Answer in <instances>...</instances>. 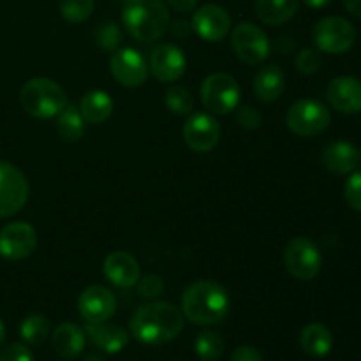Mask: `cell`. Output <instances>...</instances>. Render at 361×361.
I'll list each match as a JSON object with an SVG mask.
<instances>
[{"label":"cell","instance_id":"ab89813d","mask_svg":"<svg viewBox=\"0 0 361 361\" xmlns=\"http://www.w3.org/2000/svg\"><path fill=\"white\" fill-rule=\"evenodd\" d=\"M330 2L331 0H303V4L309 6L310 9H323V7H326Z\"/></svg>","mask_w":361,"mask_h":361},{"label":"cell","instance_id":"d4e9b609","mask_svg":"<svg viewBox=\"0 0 361 361\" xmlns=\"http://www.w3.org/2000/svg\"><path fill=\"white\" fill-rule=\"evenodd\" d=\"M300 7V0H257L256 14L263 23L282 25L288 23L296 14Z\"/></svg>","mask_w":361,"mask_h":361},{"label":"cell","instance_id":"8fae6325","mask_svg":"<svg viewBox=\"0 0 361 361\" xmlns=\"http://www.w3.org/2000/svg\"><path fill=\"white\" fill-rule=\"evenodd\" d=\"M37 247V233L28 222H11L0 229V256L9 261H21Z\"/></svg>","mask_w":361,"mask_h":361},{"label":"cell","instance_id":"d6986e66","mask_svg":"<svg viewBox=\"0 0 361 361\" xmlns=\"http://www.w3.org/2000/svg\"><path fill=\"white\" fill-rule=\"evenodd\" d=\"M85 334L95 348L101 349L102 353H108V355H116L129 344V334L122 326L108 323V321L87 323Z\"/></svg>","mask_w":361,"mask_h":361},{"label":"cell","instance_id":"9c48e42d","mask_svg":"<svg viewBox=\"0 0 361 361\" xmlns=\"http://www.w3.org/2000/svg\"><path fill=\"white\" fill-rule=\"evenodd\" d=\"M231 46L235 55L247 66H259L270 55V41L264 30L257 25L242 21L231 34Z\"/></svg>","mask_w":361,"mask_h":361},{"label":"cell","instance_id":"83f0119b","mask_svg":"<svg viewBox=\"0 0 361 361\" xmlns=\"http://www.w3.org/2000/svg\"><path fill=\"white\" fill-rule=\"evenodd\" d=\"M194 349L203 361H217L224 353V341L215 331H201L194 342Z\"/></svg>","mask_w":361,"mask_h":361},{"label":"cell","instance_id":"ffe728a7","mask_svg":"<svg viewBox=\"0 0 361 361\" xmlns=\"http://www.w3.org/2000/svg\"><path fill=\"white\" fill-rule=\"evenodd\" d=\"M321 162L328 171L345 175L355 171L361 164V152L348 141H335L324 148Z\"/></svg>","mask_w":361,"mask_h":361},{"label":"cell","instance_id":"5b68a950","mask_svg":"<svg viewBox=\"0 0 361 361\" xmlns=\"http://www.w3.org/2000/svg\"><path fill=\"white\" fill-rule=\"evenodd\" d=\"M331 115L324 104L314 99H300L289 108L286 123L296 136L312 137L328 129Z\"/></svg>","mask_w":361,"mask_h":361},{"label":"cell","instance_id":"4dcf8cb0","mask_svg":"<svg viewBox=\"0 0 361 361\" xmlns=\"http://www.w3.org/2000/svg\"><path fill=\"white\" fill-rule=\"evenodd\" d=\"M295 66L300 73L310 76V74H316L317 71L321 69V66H323V59H321V53L317 51V49L307 48L298 53V56H296L295 60Z\"/></svg>","mask_w":361,"mask_h":361},{"label":"cell","instance_id":"7402d4cb","mask_svg":"<svg viewBox=\"0 0 361 361\" xmlns=\"http://www.w3.org/2000/svg\"><path fill=\"white\" fill-rule=\"evenodd\" d=\"M286 88L284 73L277 66H268L254 78V94L263 102H275L281 99Z\"/></svg>","mask_w":361,"mask_h":361},{"label":"cell","instance_id":"1f68e13d","mask_svg":"<svg viewBox=\"0 0 361 361\" xmlns=\"http://www.w3.org/2000/svg\"><path fill=\"white\" fill-rule=\"evenodd\" d=\"M95 41L102 49H115L120 44V28L113 21H106L95 30Z\"/></svg>","mask_w":361,"mask_h":361},{"label":"cell","instance_id":"277c9868","mask_svg":"<svg viewBox=\"0 0 361 361\" xmlns=\"http://www.w3.org/2000/svg\"><path fill=\"white\" fill-rule=\"evenodd\" d=\"M21 108L35 118H53L67 106L63 88L49 78H32L20 90Z\"/></svg>","mask_w":361,"mask_h":361},{"label":"cell","instance_id":"f546056e","mask_svg":"<svg viewBox=\"0 0 361 361\" xmlns=\"http://www.w3.org/2000/svg\"><path fill=\"white\" fill-rule=\"evenodd\" d=\"M166 106L175 115H190L194 109V99L185 87H169L166 92Z\"/></svg>","mask_w":361,"mask_h":361},{"label":"cell","instance_id":"30bf717a","mask_svg":"<svg viewBox=\"0 0 361 361\" xmlns=\"http://www.w3.org/2000/svg\"><path fill=\"white\" fill-rule=\"evenodd\" d=\"M27 176L9 162H0V219L11 217L28 200Z\"/></svg>","mask_w":361,"mask_h":361},{"label":"cell","instance_id":"cb8c5ba5","mask_svg":"<svg viewBox=\"0 0 361 361\" xmlns=\"http://www.w3.org/2000/svg\"><path fill=\"white\" fill-rule=\"evenodd\" d=\"M300 345L307 355L314 356V358H324L326 355H330L331 348H334V335L324 324H307L300 335Z\"/></svg>","mask_w":361,"mask_h":361},{"label":"cell","instance_id":"ba28073f","mask_svg":"<svg viewBox=\"0 0 361 361\" xmlns=\"http://www.w3.org/2000/svg\"><path fill=\"white\" fill-rule=\"evenodd\" d=\"M284 263L289 274L298 281H312L321 271L323 257L316 243L305 236L293 238L286 245Z\"/></svg>","mask_w":361,"mask_h":361},{"label":"cell","instance_id":"8d00e7d4","mask_svg":"<svg viewBox=\"0 0 361 361\" xmlns=\"http://www.w3.org/2000/svg\"><path fill=\"white\" fill-rule=\"evenodd\" d=\"M231 361H264L261 353L257 349L250 348V345H242L233 353Z\"/></svg>","mask_w":361,"mask_h":361},{"label":"cell","instance_id":"44dd1931","mask_svg":"<svg viewBox=\"0 0 361 361\" xmlns=\"http://www.w3.org/2000/svg\"><path fill=\"white\" fill-rule=\"evenodd\" d=\"M87 344V334L76 323H62L51 335L53 351L67 360H74L83 353Z\"/></svg>","mask_w":361,"mask_h":361},{"label":"cell","instance_id":"e575fe53","mask_svg":"<svg viewBox=\"0 0 361 361\" xmlns=\"http://www.w3.org/2000/svg\"><path fill=\"white\" fill-rule=\"evenodd\" d=\"M0 361H34V355L27 345L9 344L0 351Z\"/></svg>","mask_w":361,"mask_h":361},{"label":"cell","instance_id":"f1b7e54d","mask_svg":"<svg viewBox=\"0 0 361 361\" xmlns=\"http://www.w3.org/2000/svg\"><path fill=\"white\" fill-rule=\"evenodd\" d=\"M60 14L67 23H83L92 16L95 7V0H60Z\"/></svg>","mask_w":361,"mask_h":361},{"label":"cell","instance_id":"5bb4252c","mask_svg":"<svg viewBox=\"0 0 361 361\" xmlns=\"http://www.w3.org/2000/svg\"><path fill=\"white\" fill-rule=\"evenodd\" d=\"M183 140L197 154L210 152L221 140V126L208 113H194L183 126Z\"/></svg>","mask_w":361,"mask_h":361},{"label":"cell","instance_id":"74e56055","mask_svg":"<svg viewBox=\"0 0 361 361\" xmlns=\"http://www.w3.org/2000/svg\"><path fill=\"white\" fill-rule=\"evenodd\" d=\"M166 2H168L173 9L178 11V13H189V11H192L194 7H196L197 0H166Z\"/></svg>","mask_w":361,"mask_h":361},{"label":"cell","instance_id":"484cf974","mask_svg":"<svg viewBox=\"0 0 361 361\" xmlns=\"http://www.w3.org/2000/svg\"><path fill=\"white\" fill-rule=\"evenodd\" d=\"M56 116H59L56 118V133L63 141L74 143V141H80L83 137L85 120L80 109L74 108V106H66Z\"/></svg>","mask_w":361,"mask_h":361},{"label":"cell","instance_id":"f35d334b","mask_svg":"<svg viewBox=\"0 0 361 361\" xmlns=\"http://www.w3.org/2000/svg\"><path fill=\"white\" fill-rule=\"evenodd\" d=\"M344 6L353 16L360 18L361 20V0H344Z\"/></svg>","mask_w":361,"mask_h":361},{"label":"cell","instance_id":"d6a6232c","mask_svg":"<svg viewBox=\"0 0 361 361\" xmlns=\"http://www.w3.org/2000/svg\"><path fill=\"white\" fill-rule=\"evenodd\" d=\"M344 196L353 210L361 212V171L353 173L344 185Z\"/></svg>","mask_w":361,"mask_h":361},{"label":"cell","instance_id":"7c38bea8","mask_svg":"<svg viewBox=\"0 0 361 361\" xmlns=\"http://www.w3.org/2000/svg\"><path fill=\"white\" fill-rule=\"evenodd\" d=\"M148 69L162 83H173L185 73L187 59L178 46L164 42L152 49L150 59H148Z\"/></svg>","mask_w":361,"mask_h":361},{"label":"cell","instance_id":"60d3db41","mask_svg":"<svg viewBox=\"0 0 361 361\" xmlns=\"http://www.w3.org/2000/svg\"><path fill=\"white\" fill-rule=\"evenodd\" d=\"M4 341H6V326H4V323L0 321V345L4 344Z\"/></svg>","mask_w":361,"mask_h":361},{"label":"cell","instance_id":"d590c367","mask_svg":"<svg viewBox=\"0 0 361 361\" xmlns=\"http://www.w3.org/2000/svg\"><path fill=\"white\" fill-rule=\"evenodd\" d=\"M137 289H140L141 296H145V298H157L162 293V289H164V284H162V281L157 275H148V277L140 279Z\"/></svg>","mask_w":361,"mask_h":361},{"label":"cell","instance_id":"603a6c76","mask_svg":"<svg viewBox=\"0 0 361 361\" xmlns=\"http://www.w3.org/2000/svg\"><path fill=\"white\" fill-rule=\"evenodd\" d=\"M78 109L85 122L90 126H99L111 116L113 99L104 90H90L83 95Z\"/></svg>","mask_w":361,"mask_h":361},{"label":"cell","instance_id":"8992f818","mask_svg":"<svg viewBox=\"0 0 361 361\" xmlns=\"http://www.w3.org/2000/svg\"><path fill=\"white\" fill-rule=\"evenodd\" d=\"M201 101L214 115H228L238 108L240 87L233 76L226 73L210 74L201 85Z\"/></svg>","mask_w":361,"mask_h":361},{"label":"cell","instance_id":"836d02e7","mask_svg":"<svg viewBox=\"0 0 361 361\" xmlns=\"http://www.w3.org/2000/svg\"><path fill=\"white\" fill-rule=\"evenodd\" d=\"M236 122L247 130H254L261 126L263 122V115L259 113V109L252 108V106H245V108H240L236 111Z\"/></svg>","mask_w":361,"mask_h":361},{"label":"cell","instance_id":"e0dca14e","mask_svg":"<svg viewBox=\"0 0 361 361\" xmlns=\"http://www.w3.org/2000/svg\"><path fill=\"white\" fill-rule=\"evenodd\" d=\"M330 104L344 115L361 113V81L353 76H341L330 81L326 88Z\"/></svg>","mask_w":361,"mask_h":361},{"label":"cell","instance_id":"7a4b0ae2","mask_svg":"<svg viewBox=\"0 0 361 361\" xmlns=\"http://www.w3.org/2000/svg\"><path fill=\"white\" fill-rule=\"evenodd\" d=\"M229 296L215 281H197L182 296V314L194 324L210 326L228 316Z\"/></svg>","mask_w":361,"mask_h":361},{"label":"cell","instance_id":"b9f144b4","mask_svg":"<svg viewBox=\"0 0 361 361\" xmlns=\"http://www.w3.org/2000/svg\"><path fill=\"white\" fill-rule=\"evenodd\" d=\"M83 361H104L101 358V356H88V358H85Z\"/></svg>","mask_w":361,"mask_h":361},{"label":"cell","instance_id":"4316f807","mask_svg":"<svg viewBox=\"0 0 361 361\" xmlns=\"http://www.w3.org/2000/svg\"><path fill=\"white\" fill-rule=\"evenodd\" d=\"M49 330H51L49 321L42 314H32V316L25 317L21 323L20 335L27 344L41 345L49 337Z\"/></svg>","mask_w":361,"mask_h":361},{"label":"cell","instance_id":"ac0fdd59","mask_svg":"<svg viewBox=\"0 0 361 361\" xmlns=\"http://www.w3.org/2000/svg\"><path fill=\"white\" fill-rule=\"evenodd\" d=\"M104 277L116 288H133L140 282L141 270L133 254L115 250L104 259Z\"/></svg>","mask_w":361,"mask_h":361},{"label":"cell","instance_id":"2e32d148","mask_svg":"<svg viewBox=\"0 0 361 361\" xmlns=\"http://www.w3.org/2000/svg\"><path fill=\"white\" fill-rule=\"evenodd\" d=\"M192 28L204 41L219 42L226 39L231 30V18L224 7L217 4H207L194 13Z\"/></svg>","mask_w":361,"mask_h":361},{"label":"cell","instance_id":"6da1fadb","mask_svg":"<svg viewBox=\"0 0 361 361\" xmlns=\"http://www.w3.org/2000/svg\"><path fill=\"white\" fill-rule=\"evenodd\" d=\"M182 328L183 314L169 302L140 307L130 319V334L147 345H161L175 341Z\"/></svg>","mask_w":361,"mask_h":361},{"label":"cell","instance_id":"3957f363","mask_svg":"<svg viewBox=\"0 0 361 361\" xmlns=\"http://www.w3.org/2000/svg\"><path fill=\"white\" fill-rule=\"evenodd\" d=\"M122 23L134 39L154 42L169 28V9L162 0H126Z\"/></svg>","mask_w":361,"mask_h":361},{"label":"cell","instance_id":"4fadbf2b","mask_svg":"<svg viewBox=\"0 0 361 361\" xmlns=\"http://www.w3.org/2000/svg\"><path fill=\"white\" fill-rule=\"evenodd\" d=\"M109 69L120 85L129 88L141 87L148 78V63L133 48L116 49L109 60Z\"/></svg>","mask_w":361,"mask_h":361},{"label":"cell","instance_id":"52a82bcc","mask_svg":"<svg viewBox=\"0 0 361 361\" xmlns=\"http://www.w3.org/2000/svg\"><path fill=\"white\" fill-rule=\"evenodd\" d=\"M312 35L317 49L330 55L349 51L356 42L355 27L341 16H326L317 21Z\"/></svg>","mask_w":361,"mask_h":361},{"label":"cell","instance_id":"9a60e30c","mask_svg":"<svg viewBox=\"0 0 361 361\" xmlns=\"http://www.w3.org/2000/svg\"><path fill=\"white\" fill-rule=\"evenodd\" d=\"M78 310L87 323H104L116 312V298L104 286H90L81 293Z\"/></svg>","mask_w":361,"mask_h":361}]
</instances>
